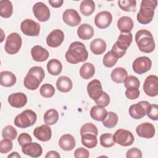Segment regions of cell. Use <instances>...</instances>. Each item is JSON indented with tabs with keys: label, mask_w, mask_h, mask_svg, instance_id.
I'll return each mask as SVG.
<instances>
[{
	"label": "cell",
	"mask_w": 158,
	"mask_h": 158,
	"mask_svg": "<svg viewBox=\"0 0 158 158\" xmlns=\"http://www.w3.org/2000/svg\"><path fill=\"white\" fill-rule=\"evenodd\" d=\"M88 57V52L86 46L80 41L72 42L65 55L66 60L72 64L85 62L87 60Z\"/></svg>",
	"instance_id": "cell-1"
},
{
	"label": "cell",
	"mask_w": 158,
	"mask_h": 158,
	"mask_svg": "<svg viewBox=\"0 0 158 158\" xmlns=\"http://www.w3.org/2000/svg\"><path fill=\"white\" fill-rule=\"evenodd\" d=\"M135 41L139 51L144 53L152 52L156 47L152 33L145 29L139 30L136 32Z\"/></svg>",
	"instance_id": "cell-2"
},
{
	"label": "cell",
	"mask_w": 158,
	"mask_h": 158,
	"mask_svg": "<svg viewBox=\"0 0 158 158\" xmlns=\"http://www.w3.org/2000/svg\"><path fill=\"white\" fill-rule=\"evenodd\" d=\"M45 77L44 69L40 66H35L30 69L23 80L25 87L30 90L36 89Z\"/></svg>",
	"instance_id": "cell-3"
},
{
	"label": "cell",
	"mask_w": 158,
	"mask_h": 158,
	"mask_svg": "<svg viewBox=\"0 0 158 158\" xmlns=\"http://www.w3.org/2000/svg\"><path fill=\"white\" fill-rule=\"evenodd\" d=\"M157 6V0H143L141 2L139 11L136 16L138 22L143 25L149 23L153 19L154 10Z\"/></svg>",
	"instance_id": "cell-4"
},
{
	"label": "cell",
	"mask_w": 158,
	"mask_h": 158,
	"mask_svg": "<svg viewBox=\"0 0 158 158\" xmlns=\"http://www.w3.org/2000/svg\"><path fill=\"white\" fill-rule=\"evenodd\" d=\"M133 40V36L131 32L120 33L117 41L113 45L112 51L116 53L118 58L123 57L130 46Z\"/></svg>",
	"instance_id": "cell-5"
},
{
	"label": "cell",
	"mask_w": 158,
	"mask_h": 158,
	"mask_svg": "<svg viewBox=\"0 0 158 158\" xmlns=\"http://www.w3.org/2000/svg\"><path fill=\"white\" fill-rule=\"evenodd\" d=\"M37 115L36 113L30 109L23 110L17 115L14 120V124L17 127L26 128L34 125L36 121Z\"/></svg>",
	"instance_id": "cell-6"
},
{
	"label": "cell",
	"mask_w": 158,
	"mask_h": 158,
	"mask_svg": "<svg viewBox=\"0 0 158 158\" xmlns=\"http://www.w3.org/2000/svg\"><path fill=\"white\" fill-rule=\"evenodd\" d=\"M22 44V40L21 36L19 33L14 32L7 36L6 40L4 49L7 54L14 55L19 51Z\"/></svg>",
	"instance_id": "cell-7"
},
{
	"label": "cell",
	"mask_w": 158,
	"mask_h": 158,
	"mask_svg": "<svg viewBox=\"0 0 158 158\" xmlns=\"http://www.w3.org/2000/svg\"><path fill=\"white\" fill-rule=\"evenodd\" d=\"M113 139L115 143L122 146H131L135 140L133 133L125 129L117 130L113 135Z\"/></svg>",
	"instance_id": "cell-8"
},
{
	"label": "cell",
	"mask_w": 158,
	"mask_h": 158,
	"mask_svg": "<svg viewBox=\"0 0 158 158\" xmlns=\"http://www.w3.org/2000/svg\"><path fill=\"white\" fill-rule=\"evenodd\" d=\"M20 29L22 33L30 36H38L40 31V24L32 19H25L20 24Z\"/></svg>",
	"instance_id": "cell-9"
},
{
	"label": "cell",
	"mask_w": 158,
	"mask_h": 158,
	"mask_svg": "<svg viewBox=\"0 0 158 158\" xmlns=\"http://www.w3.org/2000/svg\"><path fill=\"white\" fill-rule=\"evenodd\" d=\"M152 67V61L148 57L141 56L137 57L133 62L132 69L138 74H143L148 72Z\"/></svg>",
	"instance_id": "cell-10"
},
{
	"label": "cell",
	"mask_w": 158,
	"mask_h": 158,
	"mask_svg": "<svg viewBox=\"0 0 158 158\" xmlns=\"http://www.w3.org/2000/svg\"><path fill=\"white\" fill-rule=\"evenodd\" d=\"M143 90L150 97L156 96L158 94V77L155 75L147 77L143 84Z\"/></svg>",
	"instance_id": "cell-11"
},
{
	"label": "cell",
	"mask_w": 158,
	"mask_h": 158,
	"mask_svg": "<svg viewBox=\"0 0 158 158\" xmlns=\"http://www.w3.org/2000/svg\"><path fill=\"white\" fill-rule=\"evenodd\" d=\"M149 102L146 101H142L138 103L133 104L129 107V114L134 119H141L146 115V110Z\"/></svg>",
	"instance_id": "cell-12"
},
{
	"label": "cell",
	"mask_w": 158,
	"mask_h": 158,
	"mask_svg": "<svg viewBox=\"0 0 158 158\" xmlns=\"http://www.w3.org/2000/svg\"><path fill=\"white\" fill-rule=\"evenodd\" d=\"M33 13L40 22H46L50 18V10L48 7L42 2H38L33 6Z\"/></svg>",
	"instance_id": "cell-13"
},
{
	"label": "cell",
	"mask_w": 158,
	"mask_h": 158,
	"mask_svg": "<svg viewBox=\"0 0 158 158\" xmlns=\"http://www.w3.org/2000/svg\"><path fill=\"white\" fill-rule=\"evenodd\" d=\"M62 19L65 23L70 27L77 26L81 21L80 15L73 9H66L63 13Z\"/></svg>",
	"instance_id": "cell-14"
},
{
	"label": "cell",
	"mask_w": 158,
	"mask_h": 158,
	"mask_svg": "<svg viewBox=\"0 0 158 158\" xmlns=\"http://www.w3.org/2000/svg\"><path fill=\"white\" fill-rule=\"evenodd\" d=\"M112 21V14L109 11H101L96 14L94 17V23L100 29L107 28Z\"/></svg>",
	"instance_id": "cell-15"
},
{
	"label": "cell",
	"mask_w": 158,
	"mask_h": 158,
	"mask_svg": "<svg viewBox=\"0 0 158 158\" xmlns=\"http://www.w3.org/2000/svg\"><path fill=\"white\" fill-rule=\"evenodd\" d=\"M64 32L59 30H53L46 38V43L48 46L51 48L59 47L64 41Z\"/></svg>",
	"instance_id": "cell-16"
},
{
	"label": "cell",
	"mask_w": 158,
	"mask_h": 158,
	"mask_svg": "<svg viewBox=\"0 0 158 158\" xmlns=\"http://www.w3.org/2000/svg\"><path fill=\"white\" fill-rule=\"evenodd\" d=\"M87 92L89 96L94 101L99 99L103 93L101 81L97 79L91 81L87 85Z\"/></svg>",
	"instance_id": "cell-17"
},
{
	"label": "cell",
	"mask_w": 158,
	"mask_h": 158,
	"mask_svg": "<svg viewBox=\"0 0 158 158\" xmlns=\"http://www.w3.org/2000/svg\"><path fill=\"white\" fill-rule=\"evenodd\" d=\"M136 132L139 137L149 139L154 136L155 128L152 123L144 122L136 127Z\"/></svg>",
	"instance_id": "cell-18"
},
{
	"label": "cell",
	"mask_w": 158,
	"mask_h": 158,
	"mask_svg": "<svg viewBox=\"0 0 158 158\" xmlns=\"http://www.w3.org/2000/svg\"><path fill=\"white\" fill-rule=\"evenodd\" d=\"M33 135L35 137L43 142L48 141L52 136V131L48 125H42L40 127H36L33 130Z\"/></svg>",
	"instance_id": "cell-19"
},
{
	"label": "cell",
	"mask_w": 158,
	"mask_h": 158,
	"mask_svg": "<svg viewBox=\"0 0 158 158\" xmlns=\"http://www.w3.org/2000/svg\"><path fill=\"white\" fill-rule=\"evenodd\" d=\"M22 151L23 154L31 157H39L43 153V149L40 144L31 142L23 146Z\"/></svg>",
	"instance_id": "cell-20"
},
{
	"label": "cell",
	"mask_w": 158,
	"mask_h": 158,
	"mask_svg": "<svg viewBox=\"0 0 158 158\" xmlns=\"http://www.w3.org/2000/svg\"><path fill=\"white\" fill-rule=\"evenodd\" d=\"M9 104L15 108H21L27 102V97L23 93H15L10 94L7 99Z\"/></svg>",
	"instance_id": "cell-21"
},
{
	"label": "cell",
	"mask_w": 158,
	"mask_h": 158,
	"mask_svg": "<svg viewBox=\"0 0 158 158\" xmlns=\"http://www.w3.org/2000/svg\"><path fill=\"white\" fill-rule=\"evenodd\" d=\"M31 54L33 59L36 62L45 61L49 56V52L40 45H36L31 48Z\"/></svg>",
	"instance_id": "cell-22"
},
{
	"label": "cell",
	"mask_w": 158,
	"mask_h": 158,
	"mask_svg": "<svg viewBox=\"0 0 158 158\" xmlns=\"http://www.w3.org/2000/svg\"><path fill=\"white\" fill-rule=\"evenodd\" d=\"M76 142L75 138L70 134H65L62 135L59 141V145L61 149L69 151H72L75 146Z\"/></svg>",
	"instance_id": "cell-23"
},
{
	"label": "cell",
	"mask_w": 158,
	"mask_h": 158,
	"mask_svg": "<svg viewBox=\"0 0 158 158\" xmlns=\"http://www.w3.org/2000/svg\"><path fill=\"white\" fill-rule=\"evenodd\" d=\"M117 28L121 33L130 32L134 26L132 19L128 16H123L118 19L117 21Z\"/></svg>",
	"instance_id": "cell-24"
},
{
	"label": "cell",
	"mask_w": 158,
	"mask_h": 158,
	"mask_svg": "<svg viewBox=\"0 0 158 158\" xmlns=\"http://www.w3.org/2000/svg\"><path fill=\"white\" fill-rule=\"evenodd\" d=\"M94 32L93 27L88 23L80 25L77 29L78 36L83 40L91 39L94 35Z\"/></svg>",
	"instance_id": "cell-25"
},
{
	"label": "cell",
	"mask_w": 158,
	"mask_h": 158,
	"mask_svg": "<svg viewBox=\"0 0 158 158\" xmlns=\"http://www.w3.org/2000/svg\"><path fill=\"white\" fill-rule=\"evenodd\" d=\"M15 75L9 71H2L0 73V84L4 87H11L16 83Z\"/></svg>",
	"instance_id": "cell-26"
},
{
	"label": "cell",
	"mask_w": 158,
	"mask_h": 158,
	"mask_svg": "<svg viewBox=\"0 0 158 158\" xmlns=\"http://www.w3.org/2000/svg\"><path fill=\"white\" fill-rule=\"evenodd\" d=\"M73 86L71 79L67 76L59 77L56 81L57 89L62 93L69 92Z\"/></svg>",
	"instance_id": "cell-27"
},
{
	"label": "cell",
	"mask_w": 158,
	"mask_h": 158,
	"mask_svg": "<svg viewBox=\"0 0 158 158\" xmlns=\"http://www.w3.org/2000/svg\"><path fill=\"white\" fill-rule=\"evenodd\" d=\"M106 43L101 38H96L90 43V49L95 55H101L103 54L106 49Z\"/></svg>",
	"instance_id": "cell-28"
},
{
	"label": "cell",
	"mask_w": 158,
	"mask_h": 158,
	"mask_svg": "<svg viewBox=\"0 0 158 158\" xmlns=\"http://www.w3.org/2000/svg\"><path fill=\"white\" fill-rule=\"evenodd\" d=\"M112 80L116 83H123L127 77L128 73L123 67H117L114 69L110 74Z\"/></svg>",
	"instance_id": "cell-29"
},
{
	"label": "cell",
	"mask_w": 158,
	"mask_h": 158,
	"mask_svg": "<svg viewBox=\"0 0 158 158\" xmlns=\"http://www.w3.org/2000/svg\"><path fill=\"white\" fill-rule=\"evenodd\" d=\"M107 112L104 107L94 106L90 110L91 117L96 121H102L107 116Z\"/></svg>",
	"instance_id": "cell-30"
},
{
	"label": "cell",
	"mask_w": 158,
	"mask_h": 158,
	"mask_svg": "<svg viewBox=\"0 0 158 158\" xmlns=\"http://www.w3.org/2000/svg\"><path fill=\"white\" fill-rule=\"evenodd\" d=\"M13 13V6L8 0L0 1V15L3 18H9Z\"/></svg>",
	"instance_id": "cell-31"
},
{
	"label": "cell",
	"mask_w": 158,
	"mask_h": 158,
	"mask_svg": "<svg viewBox=\"0 0 158 158\" xmlns=\"http://www.w3.org/2000/svg\"><path fill=\"white\" fill-rule=\"evenodd\" d=\"M95 73V67L93 64L89 62H86L82 65L80 69V76L85 79H90L92 78Z\"/></svg>",
	"instance_id": "cell-32"
},
{
	"label": "cell",
	"mask_w": 158,
	"mask_h": 158,
	"mask_svg": "<svg viewBox=\"0 0 158 158\" xmlns=\"http://www.w3.org/2000/svg\"><path fill=\"white\" fill-rule=\"evenodd\" d=\"M95 10V4L92 0L82 1L80 5V12L85 16L91 15Z\"/></svg>",
	"instance_id": "cell-33"
},
{
	"label": "cell",
	"mask_w": 158,
	"mask_h": 158,
	"mask_svg": "<svg viewBox=\"0 0 158 158\" xmlns=\"http://www.w3.org/2000/svg\"><path fill=\"white\" fill-rule=\"evenodd\" d=\"M47 69L49 74L52 75H58L62 72V65L59 60L52 59L48 62Z\"/></svg>",
	"instance_id": "cell-34"
},
{
	"label": "cell",
	"mask_w": 158,
	"mask_h": 158,
	"mask_svg": "<svg viewBox=\"0 0 158 158\" xmlns=\"http://www.w3.org/2000/svg\"><path fill=\"white\" fill-rule=\"evenodd\" d=\"M81 141L84 146L88 148H93L98 144L97 136L91 133L82 135H81Z\"/></svg>",
	"instance_id": "cell-35"
},
{
	"label": "cell",
	"mask_w": 158,
	"mask_h": 158,
	"mask_svg": "<svg viewBox=\"0 0 158 158\" xmlns=\"http://www.w3.org/2000/svg\"><path fill=\"white\" fill-rule=\"evenodd\" d=\"M118 59L119 58L116 53L111 50L108 51L104 56L102 63L105 67L110 68L115 65Z\"/></svg>",
	"instance_id": "cell-36"
},
{
	"label": "cell",
	"mask_w": 158,
	"mask_h": 158,
	"mask_svg": "<svg viewBox=\"0 0 158 158\" xmlns=\"http://www.w3.org/2000/svg\"><path fill=\"white\" fill-rule=\"evenodd\" d=\"M59 113L54 109L48 110L44 115V122L48 125H52L58 121Z\"/></svg>",
	"instance_id": "cell-37"
},
{
	"label": "cell",
	"mask_w": 158,
	"mask_h": 158,
	"mask_svg": "<svg viewBox=\"0 0 158 158\" xmlns=\"http://www.w3.org/2000/svg\"><path fill=\"white\" fill-rule=\"evenodd\" d=\"M103 125L107 128H112L116 126L118 122V116L114 112H107V116L102 121Z\"/></svg>",
	"instance_id": "cell-38"
},
{
	"label": "cell",
	"mask_w": 158,
	"mask_h": 158,
	"mask_svg": "<svg viewBox=\"0 0 158 158\" xmlns=\"http://www.w3.org/2000/svg\"><path fill=\"white\" fill-rule=\"evenodd\" d=\"M118 5L122 10L126 12H135L136 10V2L135 0L118 1Z\"/></svg>",
	"instance_id": "cell-39"
},
{
	"label": "cell",
	"mask_w": 158,
	"mask_h": 158,
	"mask_svg": "<svg viewBox=\"0 0 158 158\" xmlns=\"http://www.w3.org/2000/svg\"><path fill=\"white\" fill-rule=\"evenodd\" d=\"M2 136L4 139L12 141L15 139L17 136V130L12 125H7L2 131Z\"/></svg>",
	"instance_id": "cell-40"
},
{
	"label": "cell",
	"mask_w": 158,
	"mask_h": 158,
	"mask_svg": "<svg viewBox=\"0 0 158 158\" xmlns=\"http://www.w3.org/2000/svg\"><path fill=\"white\" fill-rule=\"evenodd\" d=\"M40 93L43 97L45 98H49L54 96L55 93V89L52 85L45 83L40 87Z\"/></svg>",
	"instance_id": "cell-41"
},
{
	"label": "cell",
	"mask_w": 158,
	"mask_h": 158,
	"mask_svg": "<svg viewBox=\"0 0 158 158\" xmlns=\"http://www.w3.org/2000/svg\"><path fill=\"white\" fill-rule=\"evenodd\" d=\"M100 144L104 148H110L115 144L113 135L111 133H105L100 136Z\"/></svg>",
	"instance_id": "cell-42"
},
{
	"label": "cell",
	"mask_w": 158,
	"mask_h": 158,
	"mask_svg": "<svg viewBox=\"0 0 158 158\" xmlns=\"http://www.w3.org/2000/svg\"><path fill=\"white\" fill-rule=\"evenodd\" d=\"M87 133L94 134L96 136L98 135V130L96 125L92 123H86L84 124L80 129V135H84Z\"/></svg>",
	"instance_id": "cell-43"
},
{
	"label": "cell",
	"mask_w": 158,
	"mask_h": 158,
	"mask_svg": "<svg viewBox=\"0 0 158 158\" xmlns=\"http://www.w3.org/2000/svg\"><path fill=\"white\" fill-rule=\"evenodd\" d=\"M124 85L127 88H139L140 81L135 76L130 75L127 77L124 81Z\"/></svg>",
	"instance_id": "cell-44"
},
{
	"label": "cell",
	"mask_w": 158,
	"mask_h": 158,
	"mask_svg": "<svg viewBox=\"0 0 158 158\" xmlns=\"http://www.w3.org/2000/svg\"><path fill=\"white\" fill-rule=\"evenodd\" d=\"M146 114L152 120H158V106L157 104H150L148 106Z\"/></svg>",
	"instance_id": "cell-45"
},
{
	"label": "cell",
	"mask_w": 158,
	"mask_h": 158,
	"mask_svg": "<svg viewBox=\"0 0 158 158\" xmlns=\"http://www.w3.org/2000/svg\"><path fill=\"white\" fill-rule=\"evenodd\" d=\"M13 144L11 140L7 139H2L0 141V152L1 154H6L12 149Z\"/></svg>",
	"instance_id": "cell-46"
},
{
	"label": "cell",
	"mask_w": 158,
	"mask_h": 158,
	"mask_svg": "<svg viewBox=\"0 0 158 158\" xmlns=\"http://www.w3.org/2000/svg\"><path fill=\"white\" fill-rule=\"evenodd\" d=\"M94 101H95V103L98 106L104 107L107 106L109 104V103H110V97L108 95V94H107V93L103 91L101 97L99 99H98L97 100Z\"/></svg>",
	"instance_id": "cell-47"
},
{
	"label": "cell",
	"mask_w": 158,
	"mask_h": 158,
	"mask_svg": "<svg viewBox=\"0 0 158 158\" xmlns=\"http://www.w3.org/2000/svg\"><path fill=\"white\" fill-rule=\"evenodd\" d=\"M125 96L128 99H136L139 96V90L138 88H127L125 91Z\"/></svg>",
	"instance_id": "cell-48"
},
{
	"label": "cell",
	"mask_w": 158,
	"mask_h": 158,
	"mask_svg": "<svg viewBox=\"0 0 158 158\" xmlns=\"http://www.w3.org/2000/svg\"><path fill=\"white\" fill-rule=\"evenodd\" d=\"M142 156L141 151L137 148H132L128 149L126 153V157L127 158H141Z\"/></svg>",
	"instance_id": "cell-49"
},
{
	"label": "cell",
	"mask_w": 158,
	"mask_h": 158,
	"mask_svg": "<svg viewBox=\"0 0 158 158\" xmlns=\"http://www.w3.org/2000/svg\"><path fill=\"white\" fill-rule=\"evenodd\" d=\"M17 141L19 144L22 147L25 144L31 143L32 141V138L31 136L27 133H22L20 134L17 138Z\"/></svg>",
	"instance_id": "cell-50"
},
{
	"label": "cell",
	"mask_w": 158,
	"mask_h": 158,
	"mask_svg": "<svg viewBox=\"0 0 158 158\" xmlns=\"http://www.w3.org/2000/svg\"><path fill=\"white\" fill-rule=\"evenodd\" d=\"M89 156V151L84 148H77L74 151V157L75 158H88Z\"/></svg>",
	"instance_id": "cell-51"
},
{
	"label": "cell",
	"mask_w": 158,
	"mask_h": 158,
	"mask_svg": "<svg viewBox=\"0 0 158 158\" xmlns=\"http://www.w3.org/2000/svg\"><path fill=\"white\" fill-rule=\"evenodd\" d=\"M49 4L54 8H59L62 6L64 3L63 0H49Z\"/></svg>",
	"instance_id": "cell-52"
},
{
	"label": "cell",
	"mask_w": 158,
	"mask_h": 158,
	"mask_svg": "<svg viewBox=\"0 0 158 158\" xmlns=\"http://www.w3.org/2000/svg\"><path fill=\"white\" fill-rule=\"evenodd\" d=\"M60 154L57 151H50L45 156L46 158H50V157L60 158Z\"/></svg>",
	"instance_id": "cell-53"
},
{
	"label": "cell",
	"mask_w": 158,
	"mask_h": 158,
	"mask_svg": "<svg viewBox=\"0 0 158 158\" xmlns=\"http://www.w3.org/2000/svg\"><path fill=\"white\" fill-rule=\"evenodd\" d=\"M8 158H20V154L17 152H12L8 156Z\"/></svg>",
	"instance_id": "cell-54"
}]
</instances>
